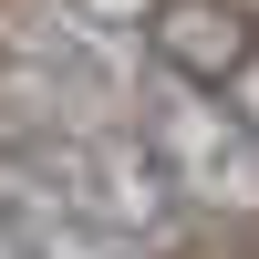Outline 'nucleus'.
Masks as SVG:
<instances>
[{
  "mask_svg": "<svg viewBox=\"0 0 259 259\" xmlns=\"http://www.w3.org/2000/svg\"><path fill=\"white\" fill-rule=\"evenodd\" d=\"M135 135L156 145L166 187L197 228H259V135L239 124V104L187 94L166 73H135Z\"/></svg>",
  "mask_w": 259,
  "mask_h": 259,
  "instance_id": "f257e3e1",
  "label": "nucleus"
},
{
  "mask_svg": "<svg viewBox=\"0 0 259 259\" xmlns=\"http://www.w3.org/2000/svg\"><path fill=\"white\" fill-rule=\"evenodd\" d=\"M259 62V21H239L228 0H156L145 21V73L187 83V94H228Z\"/></svg>",
  "mask_w": 259,
  "mask_h": 259,
  "instance_id": "f03ea898",
  "label": "nucleus"
},
{
  "mask_svg": "<svg viewBox=\"0 0 259 259\" xmlns=\"http://www.w3.org/2000/svg\"><path fill=\"white\" fill-rule=\"evenodd\" d=\"M41 11H62L73 31H94L104 52H124V41H145V21H156V0H41Z\"/></svg>",
  "mask_w": 259,
  "mask_h": 259,
  "instance_id": "7ed1b4c3",
  "label": "nucleus"
}]
</instances>
